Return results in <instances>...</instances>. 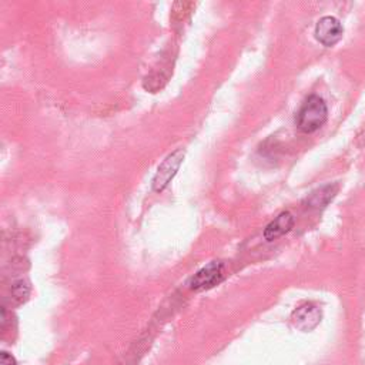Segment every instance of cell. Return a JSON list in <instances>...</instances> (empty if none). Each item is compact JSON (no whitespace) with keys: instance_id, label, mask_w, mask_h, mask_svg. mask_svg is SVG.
<instances>
[{"instance_id":"5","label":"cell","mask_w":365,"mask_h":365,"mask_svg":"<svg viewBox=\"0 0 365 365\" xmlns=\"http://www.w3.org/2000/svg\"><path fill=\"white\" fill-rule=\"evenodd\" d=\"M292 325L299 331H311L321 321V311L314 304H302L291 315Z\"/></svg>"},{"instance_id":"8","label":"cell","mask_w":365,"mask_h":365,"mask_svg":"<svg viewBox=\"0 0 365 365\" xmlns=\"http://www.w3.org/2000/svg\"><path fill=\"white\" fill-rule=\"evenodd\" d=\"M10 292H11L13 299H14L17 304H21V302H24V301L29 298L30 287H29V284H27L24 279H19V281H16V282L11 285Z\"/></svg>"},{"instance_id":"1","label":"cell","mask_w":365,"mask_h":365,"mask_svg":"<svg viewBox=\"0 0 365 365\" xmlns=\"http://www.w3.org/2000/svg\"><path fill=\"white\" fill-rule=\"evenodd\" d=\"M328 117V108L325 101L319 96H309L297 113V127L302 133H314L318 130Z\"/></svg>"},{"instance_id":"2","label":"cell","mask_w":365,"mask_h":365,"mask_svg":"<svg viewBox=\"0 0 365 365\" xmlns=\"http://www.w3.org/2000/svg\"><path fill=\"white\" fill-rule=\"evenodd\" d=\"M182 158H184V150L177 148L175 151L168 154L164 158V161L158 165L157 173L153 177V182H151V187L155 192H161L170 184V181L177 174V171L182 163Z\"/></svg>"},{"instance_id":"4","label":"cell","mask_w":365,"mask_h":365,"mask_svg":"<svg viewBox=\"0 0 365 365\" xmlns=\"http://www.w3.org/2000/svg\"><path fill=\"white\" fill-rule=\"evenodd\" d=\"M342 34H344L342 24L339 23L338 19H335L332 16L321 17L315 26L317 40L327 47L336 44L341 40Z\"/></svg>"},{"instance_id":"9","label":"cell","mask_w":365,"mask_h":365,"mask_svg":"<svg viewBox=\"0 0 365 365\" xmlns=\"http://www.w3.org/2000/svg\"><path fill=\"white\" fill-rule=\"evenodd\" d=\"M0 365H17V362L9 352H1Z\"/></svg>"},{"instance_id":"6","label":"cell","mask_w":365,"mask_h":365,"mask_svg":"<svg viewBox=\"0 0 365 365\" xmlns=\"http://www.w3.org/2000/svg\"><path fill=\"white\" fill-rule=\"evenodd\" d=\"M294 227V217L291 212L284 211L278 217H275L264 230V237L267 241L277 240L287 232H289Z\"/></svg>"},{"instance_id":"3","label":"cell","mask_w":365,"mask_h":365,"mask_svg":"<svg viewBox=\"0 0 365 365\" xmlns=\"http://www.w3.org/2000/svg\"><path fill=\"white\" fill-rule=\"evenodd\" d=\"M224 264L221 261H211L200 268L188 281V285L194 291H204L215 287L224 279Z\"/></svg>"},{"instance_id":"7","label":"cell","mask_w":365,"mask_h":365,"mask_svg":"<svg viewBox=\"0 0 365 365\" xmlns=\"http://www.w3.org/2000/svg\"><path fill=\"white\" fill-rule=\"evenodd\" d=\"M336 188L335 185H324L315 191H312L309 194V197L307 198V202L309 207H325L329 200H332L334 194H335Z\"/></svg>"}]
</instances>
